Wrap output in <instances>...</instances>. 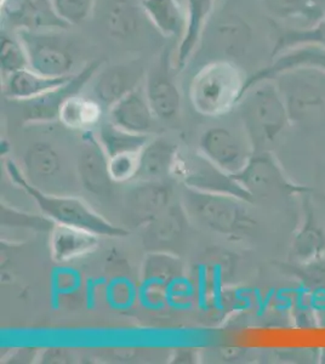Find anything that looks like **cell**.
Returning <instances> with one entry per match:
<instances>
[{
  "label": "cell",
  "mask_w": 325,
  "mask_h": 364,
  "mask_svg": "<svg viewBox=\"0 0 325 364\" xmlns=\"http://www.w3.org/2000/svg\"><path fill=\"white\" fill-rule=\"evenodd\" d=\"M5 168L10 180L33 198L41 213L53 220L55 224L82 228L100 237L120 238L130 235L127 228L112 224L82 199L70 196L51 195L34 186L13 161H6Z\"/></svg>",
  "instance_id": "cell-1"
},
{
  "label": "cell",
  "mask_w": 325,
  "mask_h": 364,
  "mask_svg": "<svg viewBox=\"0 0 325 364\" xmlns=\"http://www.w3.org/2000/svg\"><path fill=\"white\" fill-rule=\"evenodd\" d=\"M237 106L254 152L270 151L290 123L275 80H264L247 89Z\"/></svg>",
  "instance_id": "cell-2"
},
{
  "label": "cell",
  "mask_w": 325,
  "mask_h": 364,
  "mask_svg": "<svg viewBox=\"0 0 325 364\" xmlns=\"http://www.w3.org/2000/svg\"><path fill=\"white\" fill-rule=\"evenodd\" d=\"M251 203L233 196L206 193L186 188L182 205L187 215L209 231L232 238L249 236L256 228Z\"/></svg>",
  "instance_id": "cell-3"
},
{
  "label": "cell",
  "mask_w": 325,
  "mask_h": 364,
  "mask_svg": "<svg viewBox=\"0 0 325 364\" xmlns=\"http://www.w3.org/2000/svg\"><path fill=\"white\" fill-rule=\"evenodd\" d=\"M245 83L243 73L235 63L227 60L206 63L191 82V102L202 116H223L238 105Z\"/></svg>",
  "instance_id": "cell-4"
},
{
  "label": "cell",
  "mask_w": 325,
  "mask_h": 364,
  "mask_svg": "<svg viewBox=\"0 0 325 364\" xmlns=\"http://www.w3.org/2000/svg\"><path fill=\"white\" fill-rule=\"evenodd\" d=\"M66 32L67 29L15 31L25 48L31 70L48 77L75 75L77 49Z\"/></svg>",
  "instance_id": "cell-5"
},
{
  "label": "cell",
  "mask_w": 325,
  "mask_h": 364,
  "mask_svg": "<svg viewBox=\"0 0 325 364\" xmlns=\"http://www.w3.org/2000/svg\"><path fill=\"white\" fill-rule=\"evenodd\" d=\"M288 111L290 123H302L325 111V72L301 67L273 79Z\"/></svg>",
  "instance_id": "cell-6"
},
{
  "label": "cell",
  "mask_w": 325,
  "mask_h": 364,
  "mask_svg": "<svg viewBox=\"0 0 325 364\" xmlns=\"http://www.w3.org/2000/svg\"><path fill=\"white\" fill-rule=\"evenodd\" d=\"M173 178L181 182L186 188L206 193L233 196L249 203H254V199L249 192L233 175L228 174L216 166L202 152L180 151L174 166Z\"/></svg>",
  "instance_id": "cell-7"
},
{
  "label": "cell",
  "mask_w": 325,
  "mask_h": 364,
  "mask_svg": "<svg viewBox=\"0 0 325 364\" xmlns=\"http://www.w3.org/2000/svg\"><path fill=\"white\" fill-rule=\"evenodd\" d=\"M233 176L249 192L254 202L259 198H290L305 195L311 190L290 180L270 151L254 152L247 166Z\"/></svg>",
  "instance_id": "cell-8"
},
{
  "label": "cell",
  "mask_w": 325,
  "mask_h": 364,
  "mask_svg": "<svg viewBox=\"0 0 325 364\" xmlns=\"http://www.w3.org/2000/svg\"><path fill=\"white\" fill-rule=\"evenodd\" d=\"M101 67L100 61H94L77 72L70 82L56 87L54 90L38 96L36 99L18 101L22 105V119L25 123H46L58 119L60 109L67 100L78 95L82 87L95 75Z\"/></svg>",
  "instance_id": "cell-9"
},
{
  "label": "cell",
  "mask_w": 325,
  "mask_h": 364,
  "mask_svg": "<svg viewBox=\"0 0 325 364\" xmlns=\"http://www.w3.org/2000/svg\"><path fill=\"white\" fill-rule=\"evenodd\" d=\"M170 63L169 51H164L149 73H146L144 84L146 96L154 116L164 122L176 119L181 109V95L174 82Z\"/></svg>",
  "instance_id": "cell-10"
},
{
  "label": "cell",
  "mask_w": 325,
  "mask_h": 364,
  "mask_svg": "<svg viewBox=\"0 0 325 364\" xmlns=\"http://www.w3.org/2000/svg\"><path fill=\"white\" fill-rule=\"evenodd\" d=\"M201 152L228 174H238L254 154L249 141L242 140L230 129L215 127L201 137Z\"/></svg>",
  "instance_id": "cell-11"
},
{
  "label": "cell",
  "mask_w": 325,
  "mask_h": 364,
  "mask_svg": "<svg viewBox=\"0 0 325 364\" xmlns=\"http://www.w3.org/2000/svg\"><path fill=\"white\" fill-rule=\"evenodd\" d=\"M304 219L292 240V255L299 264L325 257V215L312 190L302 195Z\"/></svg>",
  "instance_id": "cell-12"
},
{
  "label": "cell",
  "mask_w": 325,
  "mask_h": 364,
  "mask_svg": "<svg viewBox=\"0 0 325 364\" xmlns=\"http://www.w3.org/2000/svg\"><path fill=\"white\" fill-rule=\"evenodd\" d=\"M173 187L168 181H139L125 196V210L135 228H144L173 203Z\"/></svg>",
  "instance_id": "cell-13"
},
{
  "label": "cell",
  "mask_w": 325,
  "mask_h": 364,
  "mask_svg": "<svg viewBox=\"0 0 325 364\" xmlns=\"http://www.w3.org/2000/svg\"><path fill=\"white\" fill-rule=\"evenodd\" d=\"M78 175L82 187L95 196L111 193L110 157L100 142L99 137L91 130H84L79 149Z\"/></svg>",
  "instance_id": "cell-14"
},
{
  "label": "cell",
  "mask_w": 325,
  "mask_h": 364,
  "mask_svg": "<svg viewBox=\"0 0 325 364\" xmlns=\"http://www.w3.org/2000/svg\"><path fill=\"white\" fill-rule=\"evenodd\" d=\"M146 70L137 61L115 63L100 70L95 78L92 92L94 99L102 107L110 108L119 100L140 87Z\"/></svg>",
  "instance_id": "cell-15"
},
{
  "label": "cell",
  "mask_w": 325,
  "mask_h": 364,
  "mask_svg": "<svg viewBox=\"0 0 325 364\" xmlns=\"http://www.w3.org/2000/svg\"><path fill=\"white\" fill-rule=\"evenodd\" d=\"M1 10L16 31H58L72 27L58 16L51 0H3Z\"/></svg>",
  "instance_id": "cell-16"
},
{
  "label": "cell",
  "mask_w": 325,
  "mask_h": 364,
  "mask_svg": "<svg viewBox=\"0 0 325 364\" xmlns=\"http://www.w3.org/2000/svg\"><path fill=\"white\" fill-rule=\"evenodd\" d=\"M187 213L180 203H171L144 228L142 242L149 252H173L181 245L187 228Z\"/></svg>",
  "instance_id": "cell-17"
},
{
  "label": "cell",
  "mask_w": 325,
  "mask_h": 364,
  "mask_svg": "<svg viewBox=\"0 0 325 364\" xmlns=\"http://www.w3.org/2000/svg\"><path fill=\"white\" fill-rule=\"evenodd\" d=\"M110 122L129 133L149 135L156 119L142 85L108 109Z\"/></svg>",
  "instance_id": "cell-18"
},
{
  "label": "cell",
  "mask_w": 325,
  "mask_h": 364,
  "mask_svg": "<svg viewBox=\"0 0 325 364\" xmlns=\"http://www.w3.org/2000/svg\"><path fill=\"white\" fill-rule=\"evenodd\" d=\"M100 236L82 228L55 225L50 232L51 257L56 264H66L99 248Z\"/></svg>",
  "instance_id": "cell-19"
},
{
  "label": "cell",
  "mask_w": 325,
  "mask_h": 364,
  "mask_svg": "<svg viewBox=\"0 0 325 364\" xmlns=\"http://www.w3.org/2000/svg\"><path fill=\"white\" fill-rule=\"evenodd\" d=\"M180 149L169 139L158 137L149 140L140 152L139 181H166L173 176Z\"/></svg>",
  "instance_id": "cell-20"
},
{
  "label": "cell",
  "mask_w": 325,
  "mask_h": 364,
  "mask_svg": "<svg viewBox=\"0 0 325 364\" xmlns=\"http://www.w3.org/2000/svg\"><path fill=\"white\" fill-rule=\"evenodd\" d=\"M275 63L268 66L266 70H260L251 78L247 79L244 92L249 87L264 82V80H273L277 75L283 73L285 70L309 67L317 68L325 72V48L319 46H300L292 49L287 50L282 54L277 55Z\"/></svg>",
  "instance_id": "cell-21"
},
{
  "label": "cell",
  "mask_w": 325,
  "mask_h": 364,
  "mask_svg": "<svg viewBox=\"0 0 325 364\" xmlns=\"http://www.w3.org/2000/svg\"><path fill=\"white\" fill-rule=\"evenodd\" d=\"M75 75V73L66 77H48L27 67L5 77L4 95L16 102L36 99L68 83Z\"/></svg>",
  "instance_id": "cell-22"
},
{
  "label": "cell",
  "mask_w": 325,
  "mask_h": 364,
  "mask_svg": "<svg viewBox=\"0 0 325 364\" xmlns=\"http://www.w3.org/2000/svg\"><path fill=\"white\" fill-rule=\"evenodd\" d=\"M216 0H187V27L177 50L176 70H183L201 41Z\"/></svg>",
  "instance_id": "cell-23"
},
{
  "label": "cell",
  "mask_w": 325,
  "mask_h": 364,
  "mask_svg": "<svg viewBox=\"0 0 325 364\" xmlns=\"http://www.w3.org/2000/svg\"><path fill=\"white\" fill-rule=\"evenodd\" d=\"M139 5L161 34L181 41L187 27V17L179 0H140Z\"/></svg>",
  "instance_id": "cell-24"
},
{
  "label": "cell",
  "mask_w": 325,
  "mask_h": 364,
  "mask_svg": "<svg viewBox=\"0 0 325 364\" xmlns=\"http://www.w3.org/2000/svg\"><path fill=\"white\" fill-rule=\"evenodd\" d=\"M211 39L218 51L230 58H240L250 44L251 28L240 17L226 15L215 22Z\"/></svg>",
  "instance_id": "cell-25"
},
{
  "label": "cell",
  "mask_w": 325,
  "mask_h": 364,
  "mask_svg": "<svg viewBox=\"0 0 325 364\" xmlns=\"http://www.w3.org/2000/svg\"><path fill=\"white\" fill-rule=\"evenodd\" d=\"M27 178L38 186L41 182L54 181L62 171V161L58 149L50 142L38 141L29 146L25 154Z\"/></svg>",
  "instance_id": "cell-26"
},
{
  "label": "cell",
  "mask_w": 325,
  "mask_h": 364,
  "mask_svg": "<svg viewBox=\"0 0 325 364\" xmlns=\"http://www.w3.org/2000/svg\"><path fill=\"white\" fill-rule=\"evenodd\" d=\"M139 8L132 4V0H111L105 13L108 34L117 41H128L134 37L140 27Z\"/></svg>",
  "instance_id": "cell-27"
},
{
  "label": "cell",
  "mask_w": 325,
  "mask_h": 364,
  "mask_svg": "<svg viewBox=\"0 0 325 364\" xmlns=\"http://www.w3.org/2000/svg\"><path fill=\"white\" fill-rule=\"evenodd\" d=\"M102 116V106L95 99L84 96H72L63 104L58 119L67 128L73 130H89L90 127L99 123Z\"/></svg>",
  "instance_id": "cell-28"
},
{
  "label": "cell",
  "mask_w": 325,
  "mask_h": 364,
  "mask_svg": "<svg viewBox=\"0 0 325 364\" xmlns=\"http://www.w3.org/2000/svg\"><path fill=\"white\" fill-rule=\"evenodd\" d=\"M97 137L110 158L117 154H139L149 141V135L129 133L112 122L100 125Z\"/></svg>",
  "instance_id": "cell-29"
},
{
  "label": "cell",
  "mask_w": 325,
  "mask_h": 364,
  "mask_svg": "<svg viewBox=\"0 0 325 364\" xmlns=\"http://www.w3.org/2000/svg\"><path fill=\"white\" fill-rule=\"evenodd\" d=\"M183 272L181 261L173 252H149L144 260L142 277L149 286H168Z\"/></svg>",
  "instance_id": "cell-30"
},
{
  "label": "cell",
  "mask_w": 325,
  "mask_h": 364,
  "mask_svg": "<svg viewBox=\"0 0 325 364\" xmlns=\"http://www.w3.org/2000/svg\"><path fill=\"white\" fill-rule=\"evenodd\" d=\"M265 4L279 18L301 16L316 25L325 16V0H265Z\"/></svg>",
  "instance_id": "cell-31"
},
{
  "label": "cell",
  "mask_w": 325,
  "mask_h": 364,
  "mask_svg": "<svg viewBox=\"0 0 325 364\" xmlns=\"http://www.w3.org/2000/svg\"><path fill=\"white\" fill-rule=\"evenodd\" d=\"M300 46H319L325 48V16L313 27L307 29H284L277 39L273 55Z\"/></svg>",
  "instance_id": "cell-32"
},
{
  "label": "cell",
  "mask_w": 325,
  "mask_h": 364,
  "mask_svg": "<svg viewBox=\"0 0 325 364\" xmlns=\"http://www.w3.org/2000/svg\"><path fill=\"white\" fill-rule=\"evenodd\" d=\"M0 221L5 228H26L36 232H51L56 225L44 214H29L5 203L0 205Z\"/></svg>",
  "instance_id": "cell-33"
},
{
  "label": "cell",
  "mask_w": 325,
  "mask_h": 364,
  "mask_svg": "<svg viewBox=\"0 0 325 364\" xmlns=\"http://www.w3.org/2000/svg\"><path fill=\"white\" fill-rule=\"evenodd\" d=\"M1 73L5 77L11 75L16 70H23L29 67L28 58L26 54L25 48L17 38L1 32V54H0Z\"/></svg>",
  "instance_id": "cell-34"
},
{
  "label": "cell",
  "mask_w": 325,
  "mask_h": 364,
  "mask_svg": "<svg viewBox=\"0 0 325 364\" xmlns=\"http://www.w3.org/2000/svg\"><path fill=\"white\" fill-rule=\"evenodd\" d=\"M58 16L70 26L80 25L90 16L95 0H51Z\"/></svg>",
  "instance_id": "cell-35"
},
{
  "label": "cell",
  "mask_w": 325,
  "mask_h": 364,
  "mask_svg": "<svg viewBox=\"0 0 325 364\" xmlns=\"http://www.w3.org/2000/svg\"><path fill=\"white\" fill-rule=\"evenodd\" d=\"M139 169H140V152L117 154L110 158V174L114 182L136 180Z\"/></svg>",
  "instance_id": "cell-36"
},
{
  "label": "cell",
  "mask_w": 325,
  "mask_h": 364,
  "mask_svg": "<svg viewBox=\"0 0 325 364\" xmlns=\"http://www.w3.org/2000/svg\"><path fill=\"white\" fill-rule=\"evenodd\" d=\"M68 352L63 348H49L44 352V355L41 356V362L44 363H63L67 362L65 360H70Z\"/></svg>",
  "instance_id": "cell-37"
}]
</instances>
